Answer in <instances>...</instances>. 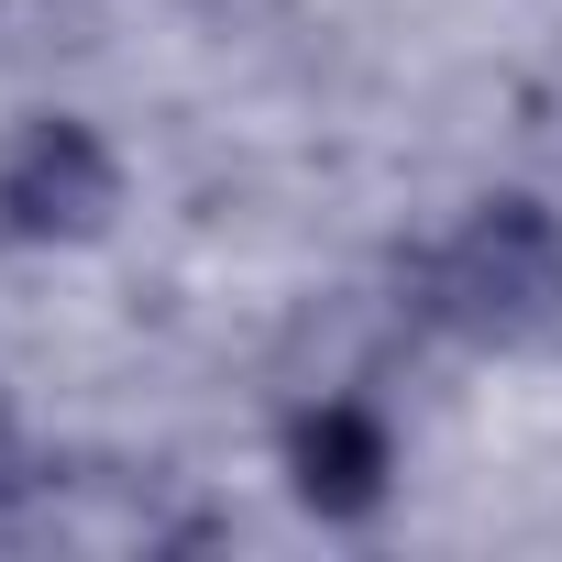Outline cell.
I'll return each mask as SVG.
<instances>
[{"label":"cell","mask_w":562,"mask_h":562,"mask_svg":"<svg viewBox=\"0 0 562 562\" xmlns=\"http://www.w3.org/2000/svg\"><path fill=\"white\" fill-rule=\"evenodd\" d=\"M430 288H441L430 310L463 321V331H529V321H551L562 310V221L540 199H485L441 243Z\"/></svg>","instance_id":"1"},{"label":"cell","mask_w":562,"mask_h":562,"mask_svg":"<svg viewBox=\"0 0 562 562\" xmlns=\"http://www.w3.org/2000/svg\"><path fill=\"white\" fill-rule=\"evenodd\" d=\"M111 210H122V155L78 111H34L0 144V243L67 254V243H100Z\"/></svg>","instance_id":"2"},{"label":"cell","mask_w":562,"mask_h":562,"mask_svg":"<svg viewBox=\"0 0 562 562\" xmlns=\"http://www.w3.org/2000/svg\"><path fill=\"white\" fill-rule=\"evenodd\" d=\"M288 485L310 518H375L386 485H397V430L364 408V397H321L288 419Z\"/></svg>","instance_id":"3"}]
</instances>
